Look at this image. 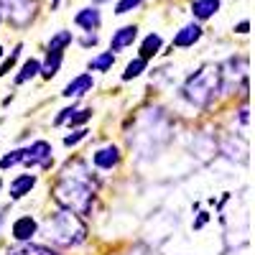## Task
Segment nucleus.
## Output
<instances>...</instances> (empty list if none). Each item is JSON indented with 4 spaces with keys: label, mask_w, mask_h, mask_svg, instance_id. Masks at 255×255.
Listing matches in <instances>:
<instances>
[{
    "label": "nucleus",
    "mask_w": 255,
    "mask_h": 255,
    "mask_svg": "<svg viewBox=\"0 0 255 255\" xmlns=\"http://www.w3.org/2000/svg\"><path fill=\"white\" fill-rule=\"evenodd\" d=\"M92 118V110L87 108V110H72V115L64 120V123H69V125H82V123H87Z\"/></svg>",
    "instance_id": "22"
},
{
    "label": "nucleus",
    "mask_w": 255,
    "mask_h": 255,
    "mask_svg": "<svg viewBox=\"0 0 255 255\" xmlns=\"http://www.w3.org/2000/svg\"><path fill=\"white\" fill-rule=\"evenodd\" d=\"M217 10H220V0H194V5H191V13H194V18H199V20L212 18Z\"/></svg>",
    "instance_id": "14"
},
{
    "label": "nucleus",
    "mask_w": 255,
    "mask_h": 255,
    "mask_svg": "<svg viewBox=\"0 0 255 255\" xmlns=\"http://www.w3.org/2000/svg\"><path fill=\"white\" fill-rule=\"evenodd\" d=\"M161 44H163V38H161L158 33H148V36L143 38V44H140V56H143V59L156 56V54L161 51Z\"/></svg>",
    "instance_id": "16"
},
{
    "label": "nucleus",
    "mask_w": 255,
    "mask_h": 255,
    "mask_svg": "<svg viewBox=\"0 0 255 255\" xmlns=\"http://www.w3.org/2000/svg\"><path fill=\"white\" fill-rule=\"evenodd\" d=\"M248 28H250V23H248V20H243V23H240L235 31H238V33H248Z\"/></svg>",
    "instance_id": "27"
},
{
    "label": "nucleus",
    "mask_w": 255,
    "mask_h": 255,
    "mask_svg": "<svg viewBox=\"0 0 255 255\" xmlns=\"http://www.w3.org/2000/svg\"><path fill=\"white\" fill-rule=\"evenodd\" d=\"M74 41V36H72V31H59L56 36H51V41H49V49L46 51H64L69 44Z\"/></svg>",
    "instance_id": "19"
},
{
    "label": "nucleus",
    "mask_w": 255,
    "mask_h": 255,
    "mask_svg": "<svg viewBox=\"0 0 255 255\" xmlns=\"http://www.w3.org/2000/svg\"><path fill=\"white\" fill-rule=\"evenodd\" d=\"M74 168L79 174H69L64 171V176L56 181L54 186V199L61 209H69L74 215H90L92 212V202H95V186H92V176H87L82 163H74Z\"/></svg>",
    "instance_id": "1"
},
{
    "label": "nucleus",
    "mask_w": 255,
    "mask_h": 255,
    "mask_svg": "<svg viewBox=\"0 0 255 255\" xmlns=\"http://www.w3.org/2000/svg\"><path fill=\"white\" fill-rule=\"evenodd\" d=\"M0 186H3V181H0Z\"/></svg>",
    "instance_id": "31"
},
{
    "label": "nucleus",
    "mask_w": 255,
    "mask_h": 255,
    "mask_svg": "<svg viewBox=\"0 0 255 255\" xmlns=\"http://www.w3.org/2000/svg\"><path fill=\"white\" fill-rule=\"evenodd\" d=\"M74 23L84 31H97L100 23H102V15L97 8H82L77 15H74Z\"/></svg>",
    "instance_id": "11"
},
{
    "label": "nucleus",
    "mask_w": 255,
    "mask_h": 255,
    "mask_svg": "<svg viewBox=\"0 0 255 255\" xmlns=\"http://www.w3.org/2000/svg\"><path fill=\"white\" fill-rule=\"evenodd\" d=\"M23 166H41V168H49L51 166V145L46 140H36L28 148H23Z\"/></svg>",
    "instance_id": "5"
},
{
    "label": "nucleus",
    "mask_w": 255,
    "mask_h": 255,
    "mask_svg": "<svg viewBox=\"0 0 255 255\" xmlns=\"http://www.w3.org/2000/svg\"><path fill=\"white\" fill-rule=\"evenodd\" d=\"M199 38H202V28H199L197 23H189V26H184V28H181L176 36H174V44H171V46L189 49V46H194Z\"/></svg>",
    "instance_id": "10"
},
{
    "label": "nucleus",
    "mask_w": 255,
    "mask_h": 255,
    "mask_svg": "<svg viewBox=\"0 0 255 255\" xmlns=\"http://www.w3.org/2000/svg\"><path fill=\"white\" fill-rule=\"evenodd\" d=\"M240 123H243V125H248V108H243V110H240Z\"/></svg>",
    "instance_id": "28"
},
{
    "label": "nucleus",
    "mask_w": 255,
    "mask_h": 255,
    "mask_svg": "<svg viewBox=\"0 0 255 255\" xmlns=\"http://www.w3.org/2000/svg\"><path fill=\"white\" fill-rule=\"evenodd\" d=\"M46 238L54 243V245H61V248H72V245H79L87 238V230L79 222V217L69 209H59L56 215H51L46 220Z\"/></svg>",
    "instance_id": "2"
},
{
    "label": "nucleus",
    "mask_w": 255,
    "mask_h": 255,
    "mask_svg": "<svg viewBox=\"0 0 255 255\" xmlns=\"http://www.w3.org/2000/svg\"><path fill=\"white\" fill-rule=\"evenodd\" d=\"M0 10H5V15L13 26L23 28L31 23V18L36 13V3L33 0H0Z\"/></svg>",
    "instance_id": "4"
},
{
    "label": "nucleus",
    "mask_w": 255,
    "mask_h": 255,
    "mask_svg": "<svg viewBox=\"0 0 255 255\" xmlns=\"http://www.w3.org/2000/svg\"><path fill=\"white\" fill-rule=\"evenodd\" d=\"M135 38H138V28H135V26H123V28H118V31L113 33V38H110V51L118 54V51H123V49H128V46H133Z\"/></svg>",
    "instance_id": "6"
},
{
    "label": "nucleus",
    "mask_w": 255,
    "mask_h": 255,
    "mask_svg": "<svg viewBox=\"0 0 255 255\" xmlns=\"http://www.w3.org/2000/svg\"><path fill=\"white\" fill-rule=\"evenodd\" d=\"M82 138H87V130H84V128H82V130H74L72 135H67V138H64V145H77Z\"/></svg>",
    "instance_id": "25"
},
{
    "label": "nucleus",
    "mask_w": 255,
    "mask_h": 255,
    "mask_svg": "<svg viewBox=\"0 0 255 255\" xmlns=\"http://www.w3.org/2000/svg\"><path fill=\"white\" fill-rule=\"evenodd\" d=\"M140 3H143V0H118L115 13H118V15H125V13H130L133 8H138Z\"/></svg>",
    "instance_id": "24"
},
{
    "label": "nucleus",
    "mask_w": 255,
    "mask_h": 255,
    "mask_svg": "<svg viewBox=\"0 0 255 255\" xmlns=\"http://www.w3.org/2000/svg\"><path fill=\"white\" fill-rule=\"evenodd\" d=\"M92 163L97 168H102V171H110V168H115L120 163V151L115 145H105V148H100V151H95Z\"/></svg>",
    "instance_id": "7"
},
{
    "label": "nucleus",
    "mask_w": 255,
    "mask_h": 255,
    "mask_svg": "<svg viewBox=\"0 0 255 255\" xmlns=\"http://www.w3.org/2000/svg\"><path fill=\"white\" fill-rule=\"evenodd\" d=\"M0 59H3V46H0Z\"/></svg>",
    "instance_id": "30"
},
{
    "label": "nucleus",
    "mask_w": 255,
    "mask_h": 255,
    "mask_svg": "<svg viewBox=\"0 0 255 255\" xmlns=\"http://www.w3.org/2000/svg\"><path fill=\"white\" fill-rule=\"evenodd\" d=\"M36 232H38V225H36V220H33V217H28V215L13 222V238H15L18 243L31 240V238L36 235Z\"/></svg>",
    "instance_id": "9"
},
{
    "label": "nucleus",
    "mask_w": 255,
    "mask_h": 255,
    "mask_svg": "<svg viewBox=\"0 0 255 255\" xmlns=\"http://www.w3.org/2000/svg\"><path fill=\"white\" fill-rule=\"evenodd\" d=\"M95 44H97V33L87 31V36L82 38V46H95Z\"/></svg>",
    "instance_id": "26"
},
{
    "label": "nucleus",
    "mask_w": 255,
    "mask_h": 255,
    "mask_svg": "<svg viewBox=\"0 0 255 255\" xmlns=\"http://www.w3.org/2000/svg\"><path fill=\"white\" fill-rule=\"evenodd\" d=\"M217 92H220V67H202L181 87L184 100H189L197 108H207Z\"/></svg>",
    "instance_id": "3"
},
{
    "label": "nucleus",
    "mask_w": 255,
    "mask_h": 255,
    "mask_svg": "<svg viewBox=\"0 0 255 255\" xmlns=\"http://www.w3.org/2000/svg\"><path fill=\"white\" fill-rule=\"evenodd\" d=\"M61 59H64V51H46V61L41 64V77L44 79H51L56 72H59V67H61Z\"/></svg>",
    "instance_id": "15"
},
{
    "label": "nucleus",
    "mask_w": 255,
    "mask_h": 255,
    "mask_svg": "<svg viewBox=\"0 0 255 255\" xmlns=\"http://www.w3.org/2000/svg\"><path fill=\"white\" fill-rule=\"evenodd\" d=\"M33 186H36V176H33V174H20V176L13 179V184H10V197H13V199L26 197V194H31Z\"/></svg>",
    "instance_id": "12"
},
{
    "label": "nucleus",
    "mask_w": 255,
    "mask_h": 255,
    "mask_svg": "<svg viewBox=\"0 0 255 255\" xmlns=\"http://www.w3.org/2000/svg\"><path fill=\"white\" fill-rule=\"evenodd\" d=\"M5 255H56V250H51V248H46V245H36V243L26 240V243H20V245L10 248Z\"/></svg>",
    "instance_id": "13"
},
{
    "label": "nucleus",
    "mask_w": 255,
    "mask_h": 255,
    "mask_svg": "<svg viewBox=\"0 0 255 255\" xmlns=\"http://www.w3.org/2000/svg\"><path fill=\"white\" fill-rule=\"evenodd\" d=\"M113 64H115V54H113V51H102L100 56H95V59L90 61V69H92V72H110Z\"/></svg>",
    "instance_id": "17"
},
{
    "label": "nucleus",
    "mask_w": 255,
    "mask_h": 255,
    "mask_svg": "<svg viewBox=\"0 0 255 255\" xmlns=\"http://www.w3.org/2000/svg\"><path fill=\"white\" fill-rule=\"evenodd\" d=\"M59 3H61V0H51V8H56Z\"/></svg>",
    "instance_id": "29"
},
{
    "label": "nucleus",
    "mask_w": 255,
    "mask_h": 255,
    "mask_svg": "<svg viewBox=\"0 0 255 255\" xmlns=\"http://www.w3.org/2000/svg\"><path fill=\"white\" fill-rule=\"evenodd\" d=\"M20 51H23V46H15L13 51H10V56L3 61V64H0V77H5L10 69H13V64L18 61V56H20Z\"/></svg>",
    "instance_id": "21"
},
{
    "label": "nucleus",
    "mask_w": 255,
    "mask_h": 255,
    "mask_svg": "<svg viewBox=\"0 0 255 255\" xmlns=\"http://www.w3.org/2000/svg\"><path fill=\"white\" fill-rule=\"evenodd\" d=\"M20 161H23V148H18V151L8 153L3 161H0V166H3V168H13V166H18Z\"/></svg>",
    "instance_id": "23"
},
{
    "label": "nucleus",
    "mask_w": 255,
    "mask_h": 255,
    "mask_svg": "<svg viewBox=\"0 0 255 255\" xmlns=\"http://www.w3.org/2000/svg\"><path fill=\"white\" fill-rule=\"evenodd\" d=\"M38 72H41V61H38V59H28V61L23 64V69L18 72V77H15V84H23V82L33 79Z\"/></svg>",
    "instance_id": "18"
},
{
    "label": "nucleus",
    "mask_w": 255,
    "mask_h": 255,
    "mask_svg": "<svg viewBox=\"0 0 255 255\" xmlns=\"http://www.w3.org/2000/svg\"><path fill=\"white\" fill-rule=\"evenodd\" d=\"M145 64H148V59H143V56L133 59V61L125 67V72H123V79L128 82V79H135V77H140V74L145 72Z\"/></svg>",
    "instance_id": "20"
},
{
    "label": "nucleus",
    "mask_w": 255,
    "mask_h": 255,
    "mask_svg": "<svg viewBox=\"0 0 255 255\" xmlns=\"http://www.w3.org/2000/svg\"><path fill=\"white\" fill-rule=\"evenodd\" d=\"M92 87H95V79H92V74H79V77H74L67 87H64V97H82V95H87V92H92Z\"/></svg>",
    "instance_id": "8"
}]
</instances>
